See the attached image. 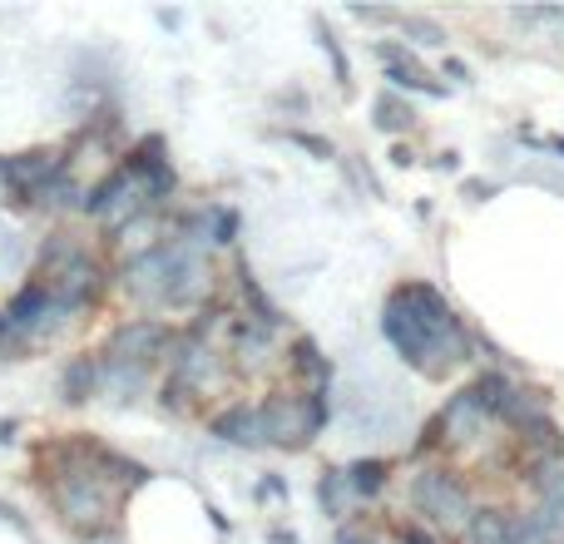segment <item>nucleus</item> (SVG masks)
<instances>
[{"mask_svg":"<svg viewBox=\"0 0 564 544\" xmlns=\"http://www.w3.org/2000/svg\"><path fill=\"white\" fill-rule=\"evenodd\" d=\"M381 337L397 347L411 371L441 381L470 357V331L431 282H401L381 307Z\"/></svg>","mask_w":564,"mask_h":544,"instance_id":"1","label":"nucleus"},{"mask_svg":"<svg viewBox=\"0 0 564 544\" xmlns=\"http://www.w3.org/2000/svg\"><path fill=\"white\" fill-rule=\"evenodd\" d=\"M35 282H45L69 312H89L109 287V272L99 268V258L79 243L75 233H50L45 248H40V263H35Z\"/></svg>","mask_w":564,"mask_h":544,"instance_id":"2","label":"nucleus"},{"mask_svg":"<svg viewBox=\"0 0 564 544\" xmlns=\"http://www.w3.org/2000/svg\"><path fill=\"white\" fill-rule=\"evenodd\" d=\"M411 505H416V515L426 520V525L446 530V535H470V525H476V515H480L470 490L441 466H426L411 480Z\"/></svg>","mask_w":564,"mask_h":544,"instance_id":"3","label":"nucleus"},{"mask_svg":"<svg viewBox=\"0 0 564 544\" xmlns=\"http://www.w3.org/2000/svg\"><path fill=\"white\" fill-rule=\"evenodd\" d=\"M154 194H149V184L134 174L129 164H119L115 174H105L95 188H89V204H85V214L95 218V224H105L109 233H124L134 218H144V214H154Z\"/></svg>","mask_w":564,"mask_h":544,"instance_id":"4","label":"nucleus"},{"mask_svg":"<svg viewBox=\"0 0 564 544\" xmlns=\"http://www.w3.org/2000/svg\"><path fill=\"white\" fill-rule=\"evenodd\" d=\"M263 421H268V446L307 450L312 440H317V431L327 426V391H307V396H268Z\"/></svg>","mask_w":564,"mask_h":544,"instance_id":"5","label":"nucleus"},{"mask_svg":"<svg viewBox=\"0 0 564 544\" xmlns=\"http://www.w3.org/2000/svg\"><path fill=\"white\" fill-rule=\"evenodd\" d=\"M490 411L480 406V396L476 391H456V396L446 401V406L431 416V426L421 431V440H416V456H426V450H436V446H451V450H466V446H476L480 436H486V426H490Z\"/></svg>","mask_w":564,"mask_h":544,"instance_id":"6","label":"nucleus"},{"mask_svg":"<svg viewBox=\"0 0 564 544\" xmlns=\"http://www.w3.org/2000/svg\"><path fill=\"white\" fill-rule=\"evenodd\" d=\"M174 331L164 327L159 317H134V322H119L115 331H109L105 351L99 357L115 361V367H154L159 357H169V347H174Z\"/></svg>","mask_w":564,"mask_h":544,"instance_id":"7","label":"nucleus"},{"mask_svg":"<svg viewBox=\"0 0 564 544\" xmlns=\"http://www.w3.org/2000/svg\"><path fill=\"white\" fill-rule=\"evenodd\" d=\"M169 243H174V287H169V307H208V297H214L208 243H198V238H169Z\"/></svg>","mask_w":564,"mask_h":544,"instance_id":"8","label":"nucleus"},{"mask_svg":"<svg viewBox=\"0 0 564 544\" xmlns=\"http://www.w3.org/2000/svg\"><path fill=\"white\" fill-rule=\"evenodd\" d=\"M119 282H124V292L134 302H144V307H169V287H174V243H159V248H149V253L129 258V263L119 268Z\"/></svg>","mask_w":564,"mask_h":544,"instance_id":"9","label":"nucleus"},{"mask_svg":"<svg viewBox=\"0 0 564 544\" xmlns=\"http://www.w3.org/2000/svg\"><path fill=\"white\" fill-rule=\"evenodd\" d=\"M69 159L59 149H30V154H0V184L15 194V204L35 208V194L65 168Z\"/></svg>","mask_w":564,"mask_h":544,"instance_id":"10","label":"nucleus"},{"mask_svg":"<svg viewBox=\"0 0 564 544\" xmlns=\"http://www.w3.org/2000/svg\"><path fill=\"white\" fill-rule=\"evenodd\" d=\"M377 59L387 65V79L397 89H426V95H436V99L446 95V85H441V79L431 75L406 45H397V40H377Z\"/></svg>","mask_w":564,"mask_h":544,"instance_id":"11","label":"nucleus"},{"mask_svg":"<svg viewBox=\"0 0 564 544\" xmlns=\"http://www.w3.org/2000/svg\"><path fill=\"white\" fill-rule=\"evenodd\" d=\"M214 436L228 440V446H243V450H263L268 446V421L263 406H234L214 421Z\"/></svg>","mask_w":564,"mask_h":544,"instance_id":"12","label":"nucleus"},{"mask_svg":"<svg viewBox=\"0 0 564 544\" xmlns=\"http://www.w3.org/2000/svg\"><path fill=\"white\" fill-rule=\"evenodd\" d=\"M228 337H234V357H238V367L243 371H258V367L273 361V327H263V322L238 317Z\"/></svg>","mask_w":564,"mask_h":544,"instance_id":"13","label":"nucleus"},{"mask_svg":"<svg viewBox=\"0 0 564 544\" xmlns=\"http://www.w3.org/2000/svg\"><path fill=\"white\" fill-rule=\"evenodd\" d=\"M99 396L115 401V406H129V401L149 396V371L144 367H115V361L99 357Z\"/></svg>","mask_w":564,"mask_h":544,"instance_id":"14","label":"nucleus"},{"mask_svg":"<svg viewBox=\"0 0 564 544\" xmlns=\"http://www.w3.org/2000/svg\"><path fill=\"white\" fill-rule=\"evenodd\" d=\"M99 396V357H69V367L59 371V401L85 406Z\"/></svg>","mask_w":564,"mask_h":544,"instance_id":"15","label":"nucleus"},{"mask_svg":"<svg viewBox=\"0 0 564 544\" xmlns=\"http://www.w3.org/2000/svg\"><path fill=\"white\" fill-rule=\"evenodd\" d=\"M85 204H89V188L69 174V164L35 194V208H50V214H75V208H85Z\"/></svg>","mask_w":564,"mask_h":544,"instance_id":"16","label":"nucleus"},{"mask_svg":"<svg viewBox=\"0 0 564 544\" xmlns=\"http://www.w3.org/2000/svg\"><path fill=\"white\" fill-rule=\"evenodd\" d=\"M470 544H520V525H516V515L510 510H500V505H486L476 515V525H470Z\"/></svg>","mask_w":564,"mask_h":544,"instance_id":"17","label":"nucleus"},{"mask_svg":"<svg viewBox=\"0 0 564 544\" xmlns=\"http://www.w3.org/2000/svg\"><path fill=\"white\" fill-rule=\"evenodd\" d=\"M234 282H238V292H243V302H248V307H253V322H263V327H282V312L273 307V302H268V292L263 287H258V278H253V272H248V263H238L234 268Z\"/></svg>","mask_w":564,"mask_h":544,"instance_id":"18","label":"nucleus"},{"mask_svg":"<svg viewBox=\"0 0 564 544\" xmlns=\"http://www.w3.org/2000/svg\"><path fill=\"white\" fill-rule=\"evenodd\" d=\"M317 496H322V510H327L332 520H341L351 510V496H357V490H351L347 470H327V476H322V486H317Z\"/></svg>","mask_w":564,"mask_h":544,"instance_id":"19","label":"nucleus"},{"mask_svg":"<svg viewBox=\"0 0 564 544\" xmlns=\"http://www.w3.org/2000/svg\"><path fill=\"white\" fill-rule=\"evenodd\" d=\"M292 367H297L302 377H312V391H327L332 367H327V361H322L317 341H297V347H292Z\"/></svg>","mask_w":564,"mask_h":544,"instance_id":"20","label":"nucleus"},{"mask_svg":"<svg viewBox=\"0 0 564 544\" xmlns=\"http://www.w3.org/2000/svg\"><path fill=\"white\" fill-rule=\"evenodd\" d=\"M347 476H351V490H357L361 500H371V496H381L387 490V460H357V466H347Z\"/></svg>","mask_w":564,"mask_h":544,"instance_id":"21","label":"nucleus"},{"mask_svg":"<svg viewBox=\"0 0 564 544\" xmlns=\"http://www.w3.org/2000/svg\"><path fill=\"white\" fill-rule=\"evenodd\" d=\"M411 124H416V115H411L406 99H397V95H381L377 99V129H381V134H406Z\"/></svg>","mask_w":564,"mask_h":544,"instance_id":"22","label":"nucleus"},{"mask_svg":"<svg viewBox=\"0 0 564 544\" xmlns=\"http://www.w3.org/2000/svg\"><path fill=\"white\" fill-rule=\"evenodd\" d=\"M312 25H317V40H322V50H327V59H332V75H337V85L341 89H351V65H347V55H341V45L337 40H332V30H327V20H312Z\"/></svg>","mask_w":564,"mask_h":544,"instance_id":"23","label":"nucleus"},{"mask_svg":"<svg viewBox=\"0 0 564 544\" xmlns=\"http://www.w3.org/2000/svg\"><path fill=\"white\" fill-rule=\"evenodd\" d=\"M288 139L297 149H307L312 159H337V149H332V139H322V134H312V129H288Z\"/></svg>","mask_w":564,"mask_h":544,"instance_id":"24","label":"nucleus"},{"mask_svg":"<svg viewBox=\"0 0 564 544\" xmlns=\"http://www.w3.org/2000/svg\"><path fill=\"white\" fill-rule=\"evenodd\" d=\"M214 214V248H228L238 238V214L234 208H208Z\"/></svg>","mask_w":564,"mask_h":544,"instance_id":"25","label":"nucleus"},{"mask_svg":"<svg viewBox=\"0 0 564 544\" xmlns=\"http://www.w3.org/2000/svg\"><path fill=\"white\" fill-rule=\"evenodd\" d=\"M401 25L411 30L416 40H426V45H446V30L436 25V20H416V15H401Z\"/></svg>","mask_w":564,"mask_h":544,"instance_id":"26","label":"nucleus"},{"mask_svg":"<svg viewBox=\"0 0 564 544\" xmlns=\"http://www.w3.org/2000/svg\"><path fill=\"white\" fill-rule=\"evenodd\" d=\"M397 540L401 544H441L431 530H421V525H397Z\"/></svg>","mask_w":564,"mask_h":544,"instance_id":"27","label":"nucleus"},{"mask_svg":"<svg viewBox=\"0 0 564 544\" xmlns=\"http://www.w3.org/2000/svg\"><path fill=\"white\" fill-rule=\"evenodd\" d=\"M10 351H20V337H15V327H10V317L0 312V357H10Z\"/></svg>","mask_w":564,"mask_h":544,"instance_id":"28","label":"nucleus"},{"mask_svg":"<svg viewBox=\"0 0 564 544\" xmlns=\"http://www.w3.org/2000/svg\"><path fill=\"white\" fill-rule=\"evenodd\" d=\"M288 496V486H282L278 476H268V480H258V500H282Z\"/></svg>","mask_w":564,"mask_h":544,"instance_id":"29","label":"nucleus"},{"mask_svg":"<svg viewBox=\"0 0 564 544\" xmlns=\"http://www.w3.org/2000/svg\"><path fill=\"white\" fill-rule=\"evenodd\" d=\"M337 544H371V540L361 535L357 525H341V530H337Z\"/></svg>","mask_w":564,"mask_h":544,"instance_id":"30","label":"nucleus"},{"mask_svg":"<svg viewBox=\"0 0 564 544\" xmlns=\"http://www.w3.org/2000/svg\"><path fill=\"white\" fill-rule=\"evenodd\" d=\"M391 164H397V168H411V164H416V154H411L406 144H397V149H391Z\"/></svg>","mask_w":564,"mask_h":544,"instance_id":"31","label":"nucleus"},{"mask_svg":"<svg viewBox=\"0 0 564 544\" xmlns=\"http://www.w3.org/2000/svg\"><path fill=\"white\" fill-rule=\"evenodd\" d=\"M446 75H451V79H470V69L460 65V59H446Z\"/></svg>","mask_w":564,"mask_h":544,"instance_id":"32","label":"nucleus"},{"mask_svg":"<svg viewBox=\"0 0 564 544\" xmlns=\"http://www.w3.org/2000/svg\"><path fill=\"white\" fill-rule=\"evenodd\" d=\"M550 149H555V154H564V139H555V144H550Z\"/></svg>","mask_w":564,"mask_h":544,"instance_id":"33","label":"nucleus"}]
</instances>
